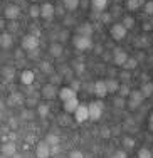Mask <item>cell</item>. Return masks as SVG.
<instances>
[{
	"mask_svg": "<svg viewBox=\"0 0 153 158\" xmlns=\"http://www.w3.org/2000/svg\"><path fill=\"white\" fill-rule=\"evenodd\" d=\"M29 15H31V19H39L40 17V5L32 3L31 9H29Z\"/></svg>",
	"mask_w": 153,
	"mask_h": 158,
	"instance_id": "29",
	"label": "cell"
},
{
	"mask_svg": "<svg viewBox=\"0 0 153 158\" xmlns=\"http://www.w3.org/2000/svg\"><path fill=\"white\" fill-rule=\"evenodd\" d=\"M72 71H74V74H77V76H81V74L86 71V66L83 62H79V64H74L72 66Z\"/></svg>",
	"mask_w": 153,
	"mask_h": 158,
	"instance_id": "37",
	"label": "cell"
},
{
	"mask_svg": "<svg viewBox=\"0 0 153 158\" xmlns=\"http://www.w3.org/2000/svg\"><path fill=\"white\" fill-rule=\"evenodd\" d=\"M126 34H128V29L121 24V22H116L110 27V35L114 42H121L123 39H126Z\"/></svg>",
	"mask_w": 153,
	"mask_h": 158,
	"instance_id": "5",
	"label": "cell"
},
{
	"mask_svg": "<svg viewBox=\"0 0 153 158\" xmlns=\"http://www.w3.org/2000/svg\"><path fill=\"white\" fill-rule=\"evenodd\" d=\"M121 24L130 31V29L135 27V17H131V15H125V17H123V20H121Z\"/></svg>",
	"mask_w": 153,
	"mask_h": 158,
	"instance_id": "30",
	"label": "cell"
},
{
	"mask_svg": "<svg viewBox=\"0 0 153 158\" xmlns=\"http://www.w3.org/2000/svg\"><path fill=\"white\" fill-rule=\"evenodd\" d=\"M88 104H89V121L98 123L104 113V103L101 99H96V101H91Z\"/></svg>",
	"mask_w": 153,
	"mask_h": 158,
	"instance_id": "2",
	"label": "cell"
},
{
	"mask_svg": "<svg viewBox=\"0 0 153 158\" xmlns=\"http://www.w3.org/2000/svg\"><path fill=\"white\" fill-rule=\"evenodd\" d=\"M113 104H114L116 108H125V106H126V98L114 96V99H113Z\"/></svg>",
	"mask_w": 153,
	"mask_h": 158,
	"instance_id": "36",
	"label": "cell"
},
{
	"mask_svg": "<svg viewBox=\"0 0 153 158\" xmlns=\"http://www.w3.org/2000/svg\"><path fill=\"white\" fill-rule=\"evenodd\" d=\"M68 119H69L68 116H61V118H59V123H61V125H68V123H69Z\"/></svg>",
	"mask_w": 153,
	"mask_h": 158,
	"instance_id": "49",
	"label": "cell"
},
{
	"mask_svg": "<svg viewBox=\"0 0 153 158\" xmlns=\"http://www.w3.org/2000/svg\"><path fill=\"white\" fill-rule=\"evenodd\" d=\"M56 15V7L52 5L51 2H44L42 5H40V19H44V20H52Z\"/></svg>",
	"mask_w": 153,
	"mask_h": 158,
	"instance_id": "12",
	"label": "cell"
},
{
	"mask_svg": "<svg viewBox=\"0 0 153 158\" xmlns=\"http://www.w3.org/2000/svg\"><path fill=\"white\" fill-rule=\"evenodd\" d=\"M130 59L128 52L125 51L123 47H114L113 49V56H111V61H113L114 66H125V62Z\"/></svg>",
	"mask_w": 153,
	"mask_h": 158,
	"instance_id": "6",
	"label": "cell"
},
{
	"mask_svg": "<svg viewBox=\"0 0 153 158\" xmlns=\"http://www.w3.org/2000/svg\"><path fill=\"white\" fill-rule=\"evenodd\" d=\"M22 56H24V49H19V51H15V57L20 59Z\"/></svg>",
	"mask_w": 153,
	"mask_h": 158,
	"instance_id": "50",
	"label": "cell"
},
{
	"mask_svg": "<svg viewBox=\"0 0 153 158\" xmlns=\"http://www.w3.org/2000/svg\"><path fill=\"white\" fill-rule=\"evenodd\" d=\"M76 34H77V35L93 37V34H94V27H93L91 22H81V24L76 27Z\"/></svg>",
	"mask_w": 153,
	"mask_h": 158,
	"instance_id": "15",
	"label": "cell"
},
{
	"mask_svg": "<svg viewBox=\"0 0 153 158\" xmlns=\"http://www.w3.org/2000/svg\"><path fill=\"white\" fill-rule=\"evenodd\" d=\"M2 155L12 158L14 155H17V145L14 141H5L2 145Z\"/></svg>",
	"mask_w": 153,
	"mask_h": 158,
	"instance_id": "17",
	"label": "cell"
},
{
	"mask_svg": "<svg viewBox=\"0 0 153 158\" xmlns=\"http://www.w3.org/2000/svg\"><path fill=\"white\" fill-rule=\"evenodd\" d=\"M20 47L24 49L25 52H32L39 49V35L35 34H25L20 40Z\"/></svg>",
	"mask_w": 153,
	"mask_h": 158,
	"instance_id": "3",
	"label": "cell"
},
{
	"mask_svg": "<svg viewBox=\"0 0 153 158\" xmlns=\"http://www.w3.org/2000/svg\"><path fill=\"white\" fill-rule=\"evenodd\" d=\"M138 39H140L138 40V46H143V44L147 46V39H145V37H138Z\"/></svg>",
	"mask_w": 153,
	"mask_h": 158,
	"instance_id": "51",
	"label": "cell"
},
{
	"mask_svg": "<svg viewBox=\"0 0 153 158\" xmlns=\"http://www.w3.org/2000/svg\"><path fill=\"white\" fill-rule=\"evenodd\" d=\"M101 136H103V138H108V136H110V130H108V128L101 131Z\"/></svg>",
	"mask_w": 153,
	"mask_h": 158,
	"instance_id": "52",
	"label": "cell"
},
{
	"mask_svg": "<svg viewBox=\"0 0 153 158\" xmlns=\"http://www.w3.org/2000/svg\"><path fill=\"white\" fill-rule=\"evenodd\" d=\"M61 79H62V76H61L59 73H56V74H52V76H51V82H52V84L57 86L59 82H61Z\"/></svg>",
	"mask_w": 153,
	"mask_h": 158,
	"instance_id": "41",
	"label": "cell"
},
{
	"mask_svg": "<svg viewBox=\"0 0 153 158\" xmlns=\"http://www.w3.org/2000/svg\"><path fill=\"white\" fill-rule=\"evenodd\" d=\"M108 7V0H91V9L94 12H104Z\"/></svg>",
	"mask_w": 153,
	"mask_h": 158,
	"instance_id": "23",
	"label": "cell"
},
{
	"mask_svg": "<svg viewBox=\"0 0 153 158\" xmlns=\"http://www.w3.org/2000/svg\"><path fill=\"white\" fill-rule=\"evenodd\" d=\"M40 71H42V73H46V74H52V73H54V67H52L51 62L44 61V62H40Z\"/></svg>",
	"mask_w": 153,
	"mask_h": 158,
	"instance_id": "35",
	"label": "cell"
},
{
	"mask_svg": "<svg viewBox=\"0 0 153 158\" xmlns=\"http://www.w3.org/2000/svg\"><path fill=\"white\" fill-rule=\"evenodd\" d=\"M14 44V39H12V34L10 32H3L2 35H0V46L3 49H10Z\"/></svg>",
	"mask_w": 153,
	"mask_h": 158,
	"instance_id": "21",
	"label": "cell"
},
{
	"mask_svg": "<svg viewBox=\"0 0 153 158\" xmlns=\"http://www.w3.org/2000/svg\"><path fill=\"white\" fill-rule=\"evenodd\" d=\"M140 91L143 93L145 99L151 98V96H153V81H147V82H143V84H141V88H140Z\"/></svg>",
	"mask_w": 153,
	"mask_h": 158,
	"instance_id": "22",
	"label": "cell"
},
{
	"mask_svg": "<svg viewBox=\"0 0 153 158\" xmlns=\"http://www.w3.org/2000/svg\"><path fill=\"white\" fill-rule=\"evenodd\" d=\"M22 101H24V98H22L19 93H10L9 99H7V103H9V106H20Z\"/></svg>",
	"mask_w": 153,
	"mask_h": 158,
	"instance_id": "24",
	"label": "cell"
},
{
	"mask_svg": "<svg viewBox=\"0 0 153 158\" xmlns=\"http://www.w3.org/2000/svg\"><path fill=\"white\" fill-rule=\"evenodd\" d=\"M93 93L98 96V99L106 98L110 94V93H108V88H106V81H104V79H98V81L93 84Z\"/></svg>",
	"mask_w": 153,
	"mask_h": 158,
	"instance_id": "11",
	"label": "cell"
},
{
	"mask_svg": "<svg viewBox=\"0 0 153 158\" xmlns=\"http://www.w3.org/2000/svg\"><path fill=\"white\" fill-rule=\"evenodd\" d=\"M148 130L153 131V111L150 113V116H148Z\"/></svg>",
	"mask_w": 153,
	"mask_h": 158,
	"instance_id": "47",
	"label": "cell"
},
{
	"mask_svg": "<svg viewBox=\"0 0 153 158\" xmlns=\"http://www.w3.org/2000/svg\"><path fill=\"white\" fill-rule=\"evenodd\" d=\"M34 81H35V74H34V71H31V69H24L19 74V82H20L22 86H32Z\"/></svg>",
	"mask_w": 153,
	"mask_h": 158,
	"instance_id": "13",
	"label": "cell"
},
{
	"mask_svg": "<svg viewBox=\"0 0 153 158\" xmlns=\"http://www.w3.org/2000/svg\"><path fill=\"white\" fill-rule=\"evenodd\" d=\"M3 77H5L7 81H10V79L14 77V71L9 69V67H5V69H3Z\"/></svg>",
	"mask_w": 153,
	"mask_h": 158,
	"instance_id": "42",
	"label": "cell"
},
{
	"mask_svg": "<svg viewBox=\"0 0 153 158\" xmlns=\"http://www.w3.org/2000/svg\"><path fill=\"white\" fill-rule=\"evenodd\" d=\"M104 81H106V88H108V93H110V94H114V93H118L119 86H121L118 79L110 77V79H104Z\"/></svg>",
	"mask_w": 153,
	"mask_h": 158,
	"instance_id": "20",
	"label": "cell"
},
{
	"mask_svg": "<svg viewBox=\"0 0 153 158\" xmlns=\"http://www.w3.org/2000/svg\"><path fill=\"white\" fill-rule=\"evenodd\" d=\"M52 153V146L47 143L46 140L44 141H39L35 145V156L37 158H49Z\"/></svg>",
	"mask_w": 153,
	"mask_h": 158,
	"instance_id": "10",
	"label": "cell"
},
{
	"mask_svg": "<svg viewBox=\"0 0 153 158\" xmlns=\"http://www.w3.org/2000/svg\"><path fill=\"white\" fill-rule=\"evenodd\" d=\"M46 141L49 143L51 146H59V136L57 135H54V133H49L46 136Z\"/></svg>",
	"mask_w": 153,
	"mask_h": 158,
	"instance_id": "34",
	"label": "cell"
},
{
	"mask_svg": "<svg viewBox=\"0 0 153 158\" xmlns=\"http://www.w3.org/2000/svg\"><path fill=\"white\" fill-rule=\"evenodd\" d=\"M12 158H22V156H20V155H19V153H17V155H14Z\"/></svg>",
	"mask_w": 153,
	"mask_h": 158,
	"instance_id": "54",
	"label": "cell"
},
{
	"mask_svg": "<svg viewBox=\"0 0 153 158\" xmlns=\"http://www.w3.org/2000/svg\"><path fill=\"white\" fill-rule=\"evenodd\" d=\"M110 158H128V153H126V150H116Z\"/></svg>",
	"mask_w": 153,
	"mask_h": 158,
	"instance_id": "39",
	"label": "cell"
},
{
	"mask_svg": "<svg viewBox=\"0 0 153 158\" xmlns=\"http://www.w3.org/2000/svg\"><path fill=\"white\" fill-rule=\"evenodd\" d=\"M143 14L147 17H153V0H148L143 5Z\"/></svg>",
	"mask_w": 153,
	"mask_h": 158,
	"instance_id": "32",
	"label": "cell"
},
{
	"mask_svg": "<svg viewBox=\"0 0 153 158\" xmlns=\"http://www.w3.org/2000/svg\"><path fill=\"white\" fill-rule=\"evenodd\" d=\"M143 101H145L143 93H141L140 89H133L131 94L128 96V99H126V108H128V110H131V111H135V110H138V108L141 106V103H143Z\"/></svg>",
	"mask_w": 153,
	"mask_h": 158,
	"instance_id": "4",
	"label": "cell"
},
{
	"mask_svg": "<svg viewBox=\"0 0 153 158\" xmlns=\"http://www.w3.org/2000/svg\"><path fill=\"white\" fill-rule=\"evenodd\" d=\"M116 2H119V0H116ZM125 2H126V0H125Z\"/></svg>",
	"mask_w": 153,
	"mask_h": 158,
	"instance_id": "56",
	"label": "cell"
},
{
	"mask_svg": "<svg viewBox=\"0 0 153 158\" xmlns=\"http://www.w3.org/2000/svg\"><path fill=\"white\" fill-rule=\"evenodd\" d=\"M69 39V34L68 32H61V34H59V42H66V40H68Z\"/></svg>",
	"mask_w": 153,
	"mask_h": 158,
	"instance_id": "45",
	"label": "cell"
},
{
	"mask_svg": "<svg viewBox=\"0 0 153 158\" xmlns=\"http://www.w3.org/2000/svg\"><path fill=\"white\" fill-rule=\"evenodd\" d=\"M49 111H51V106H47L46 103L37 104V114H39L40 118H47V116H49Z\"/></svg>",
	"mask_w": 153,
	"mask_h": 158,
	"instance_id": "26",
	"label": "cell"
},
{
	"mask_svg": "<svg viewBox=\"0 0 153 158\" xmlns=\"http://www.w3.org/2000/svg\"><path fill=\"white\" fill-rule=\"evenodd\" d=\"M119 79H123L125 82H128L130 79H131V71H125V69H123V73L119 74Z\"/></svg>",
	"mask_w": 153,
	"mask_h": 158,
	"instance_id": "40",
	"label": "cell"
},
{
	"mask_svg": "<svg viewBox=\"0 0 153 158\" xmlns=\"http://www.w3.org/2000/svg\"><path fill=\"white\" fill-rule=\"evenodd\" d=\"M151 99H153V96H151Z\"/></svg>",
	"mask_w": 153,
	"mask_h": 158,
	"instance_id": "57",
	"label": "cell"
},
{
	"mask_svg": "<svg viewBox=\"0 0 153 158\" xmlns=\"http://www.w3.org/2000/svg\"><path fill=\"white\" fill-rule=\"evenodd\" d=\"M126 10H130V12H136V10H140L141 7L145 5V0H126Z\"/></svg>",
	"mask_w": 153,
	"mask_h": 158,
	"instance_id": "19",
	"label": "cell"
},
{
	"mask_svg": "<svg viewBox=\"0 0 153 158\" xmlns=\"http://www.w3.org/2000/svg\"><path fill=\"white\" fill-rule=\"evenodd\" d=\"M135 158H138V156H135Z\"/></svg>",
	"mask_w": 153,
	"mask_h": 158,
	"instance_id": "58",
	"label": "cell"
},
{
	"mask_svg": "<svg viewBox=\"0 0 153 158\" xmlns=\"http://www.w3.org/2000/svg\"><path fill=\"white\" fill-rule=\"evenodd\" d=\"M68 158H84V155H83V152H79V150H72Z\"/></svg>",
	"mask_w": 153,
	"mask_h": 158,
	"instance_id": "43",
	"label": "cell"
},
{
	"mask_svg": "<svg viewBox=\"0 0 153 158\" xmlns=\"http://www.w3.org/2000/svg\"><path fill=\"white\" fill-rule=\"evenodd\" d=\"M138 158H153V153H151V150L150 148H147V146H143V148H140L138 150Z\"/></svg>",
	"mask_w": 153,
	"mask_h": 158,
	"instance_id": "31",
	"label": "cell"
},
{
	"mask_svg": "<svg viewBox=\"0 0 153 158\" xmlns=\"http://www.w3.org/2000/svg\"><path fill=\"white\" fill-rule=\"evenodd\" d=\"M77 91H74L71 86H62V88H59V99H61V103H64V101H69L72 99V98H77L76 94Z\"/></svg>",
	"mask_w": 153,
	"mask_h": 158,
	"instance_id": "14",
	"label": "cell"
},
{
	"mask_svg": "<svg viewBox=\"0 0 153 158\" xmlns=\"http://www.w3.org/2000/svg\"><path fill=\"white\" fill-rule=\"evenodd\" d=\"M71 44H72V47L79 52L93 49V39L91 37H86V35H77V34H74V35L71 37Z\"/></svg>",
	"mask_w": 153,
	"mask_h": 158,
	"instance_id": "1",
	"label": "cell"
},
{
	"mask_svg": "<svg viewBox=\"0 0 153 158\" xmlns=\"http://www.w3.org/2000/svg\"><path fill=\"white\" fill-rule=\"evenodd\" d=\"M49 54H51V57L59 59L62 54H64V46H62L61 42H54V44H51V46H49Z\"/></svg>",
	"mask_w": 153,
	"mask_h": 158,
	"instance_id": "18",
	"label": "cell"
},
{
	"mask_svg": "<svg viewBox=\"0 0 153 158\" xmlns=\"http://www.w3.org/2000/svg\"><path fill=\"white\" fill-rule=\"evenodd\" d=\"M40 96L47 101L56 99V98L59 96V88L56 84H52V82H47V84H44L42 89H40Z\"/></svg>",
	"mask_w": 153,
	"mask_h": 158,
	"instance_id": "8",
	"label": "cell"
},
{
	"mask_svg": "<svg viewBox=\"0 0 153 158\" xmlns=\"http://www.w3.org/2000/svg\"><path fill=\"white\" fill-rule=\"evenodd\" d=\"M143 31H153V20H148V22H143Z\"/></svg>",
	"mask_w": 153,
	"mask_h": 158,
	"instance_id": "44",
	"label": "cell"
},
{
	"mask_svg": "<svg viewBox=\"0 0 153 158\" xmlns=\"http://www.w3.org/2000/svg\"><path fill=\"white\" fill-rule=\"evenodd\" d=\"M99 19H101V22L104 25H108L111 22V19H113V15H111L110 12H101V14H99Z\"/></svg>",
	"mask_w": 153,
	"mask_h": 158,
	"instance_id": "38",
	"label": "cell"
},
{
	"mask_svg": "<svg viewBox=\"0 0 153 158\" xmlns=\"http://www.w3.org/2000/svg\"><path fill=\"white\" fill-rule=\"evenodd\" d=\"M9 31H12V32L17 31V22H15V20H14V22H9Z\"/></svg>",
	"mask_w": 153,
	"mask_h": 158,
	"instance_id": "48",
	"label": "cell"
},
{
	"mask_svg": "<svg viewBox=\"0 0 153 158\" xmlns=\"http://www.w3.org/2000/svg\"><path fill=\"white\" fill-rule=\"evenodd\" d=\"M29 2H31V3H37L39 0H29Z\"/></svg>",
	"mask_w": 153,
	"mask_h": 158,
	"instance_id": "53",
	"label": "cell"
},
{
	"mask_svg": "<svg viewBox=\"0 0 153 158\" xmlns=\"http://www.w3.org/2000/svg\"><path fill=\"white\" fill-rule=\"evenodd\" d=\"M3 17L9 22L17 20V19L20 17V7H19L17 3H9V5H5V9H3Z\"/></svg>",
	"mask_w": 153,
	"mask_h": 158,
	"instance_id": "9",
	"label": "cell"
},
{
	"mask_svg": "<svg viewBox=\"0 0 153 158\" xmlns=\"http://www.w3.org/2000/svg\"><path fill=\"white\" fill-rule=\"evenodd\" d=\"M79 99L77 98H72V99H69V101H64L62 103V110H64V113H68V114H71V113H76V110L79 108Z\"/></svg>",
	"mask_w": 153,
	"mask_h": 158,
	"instance_id": "16",
	"label": "cell"
},
{
	"mask_svg": "<svg viewBox=\"0 0 153 158\" xmlns=\"http://www.w3.org/2000/svg\"><path fill=\"white\" fill-rule=\"evenodd\" d=\"M135 140H133L131 136H125L123 138V146H125V150H133L135 148Z\"/></svg>",
	"mask_w": 153,
	"mask_h": 158,
	"instance_id": "33",
	"label": "cell"
},
{
	"mask_svg": "<svg viewBox=\"0 0 153 158\" xmlns=\"http://www.w3.org/2000/svg\"><path fill=\"white\" fill-rule=\"evenodd\" d=\"M71 88H72L74 91H77V89L81 88V82L77 81V79H72V82H71Z\"/></svg>",
	"mask_w": 153,
	"mask_h": 158,
	"instance_id": "46",
	"label": "cell"
},
{
	"mask_svg": "<svg viewBox=\"0 0 153 158\" xmlns=\"http://www.w3.org/2000/svg\"><path fill=\"white\" fill-rule=\"evenodd\" d=\"M74 121L77 125H83V123L89 121V104H84V103L79 104V108L74 113Z\"/></svg>",
	"mask_w": 153,
	"mask_h": 158,
	"instance_id": "7",
	"label": "cell"
},
{
	"mask_svg": "<svg viewBox=\"0 0 153 158\" xmlns=\"http://www.w3.org/2000/svg\"><path fill=\"white\" fill-rule=\"evenodd\" d=\"M2 158H9V156H3V155H2Z\"/></svg>",
	"mask_w": 153,
	"mask_h": 158,
	"instance_id": "55",
	"label": "cell"
},
{
	"mask_svg": "<svg viewBox=\"0 0 153 158\" xmlns=\"http://www.w3.org/2000/svg\"><path fill=\"white\" fill-rule=\"evenodd\" d=\"M136 67H138V59H136V57H130L128 61L125 62L123 69H125V71H135Z\"/></svg>",
	"mask_w": 153,
	"mask_h": 158,
	"instance_id": "27",
	"label": "cell"
},
{
	"mask_svg": "<svg viewBox=\"0 0 153 158\" xmlns=\"http://www.w3.org/2000/svg\"><path fill=\"white\" fill-rule=\"evenodd\" d=\"M131 91H133V89H130L128 84H121V86H119V89H118V96L126 98V99H128V96L131 94Z\"/></svg>",
	"mask_w": 153,
	"mask_h": 158,
	"instance_id": "28",
	"label": "cell"
},
{
	"mask_svg": "<svg viewBox=\"0 0 153 158\" xmlns=\"http://www.w3.org/2000/svg\"><path fill=\"white\" fill-rule=\"evenodd\" d=\"M62 7H64L68 12H74V10H77V7H79V0H62Z\"/></svg>",
	"mask_w": 153,
	"mask_h": 158,
	"instance_id": "25",
	"label": "cell"
}]
</instances>
